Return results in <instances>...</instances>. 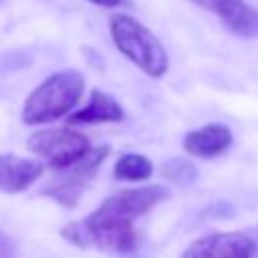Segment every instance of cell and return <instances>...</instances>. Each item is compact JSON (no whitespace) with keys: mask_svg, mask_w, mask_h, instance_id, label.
<instances>
[{"mask_svg":"<svg viewBox=\"0 0 258 258\" xmlns=\"http://www.w3.org/2000/svg\"><path fill=\"white\" fill-rule=\"evenodd\" d=\"M42 161L20 157L14 153L0 155V191L2 194H20L28 189L42 175Z\"/></svg>","mask_w":258,"mask_h":258,"instance_id":"8","label":"cell"},{"mask_svg":"<svg viewBox=\"0 0 258 258\" xmlns=\"http://www.w3.org/2000/svg\"><path fill=\"white\" fill-rule=\"evenodd\" d=\"M167 198H169V189L159 183L125 187L105 198L85 218L93 224H105V226H135V220L139 216L147 214Z\"/></svg>","mask_w":258,"mask_h":258,"instance_id":"3","label":"cell"},{"mask_svg":"<svg viewBox=\"0 0 258 258\" xmlns=\"http://www.w3.org/2000/svg\"><path fill=\"white\" fill-rule=\"evenodd\" d=\"M256 240L246 232H212L194 240L181 258H256Z\"/></svg>","mask_w":258,"mask_h":258,"instance_id":"6","label":"cell"},{"mask_svg":"<svg viewBox=\"0 0 258 258\" xmlns=\"http://www.w3.org/2000/svg\"><path fill=\"white\" fill-rule=\"evenodd\" d=\"M191 4L216 14L224 26L244 38L258 36V10L246 0H189Z\"/></svg>","mask_w":258,"mask_h":258,"instance_id":"7","label":"cell"},{"mask_svg":"<svg viewBox=\"0 0 258 258\" xmlns=\"http://www.w3.org/2000/svg\"><path fill=\"white\" fill-rule=\"evenodd\" d=\"M232 131L222 123H208L183 137V151L194 157H216L232 145Z\"/></svg>","mask_w":258,"mask_h":258,"instance_id":"9","label":"cell"},{"mask_svg":"<svg viewBox=\"0 0 258 258\" xmlns=\"http://www.w3.org/2000/svg\"><path fill=\"white\" fill-rule=\"evenodd\" d=\"M0 258H16V244L4 230H0Z\"/></svg>","mask_w":258,"mask_h":258,"instance_id":"13","label":"cell"},{"mask_svg":"<svg viewBox=\"0 0 258 258\" xmlns=\"http://www.w3.org/2000/svg\"><path fill=\"white\" fill-rule=\"evenodd\" d=\"M109 32L117 50L137 64L147 77L159 79L169 69V58L159 38L137 18L125 12H115L109 18Z\"/></svg>","mask_w":258,"mask_h":258,"instance_id":"2","label":"cell"},{"mask_svg":"<svg viewBox=\"0 0 258 258\" xmlns=\"http://www.w3.org/2000/svg\"><path fill=\"white\" fill-rule=\"evenodd\" d=\"M113 175L123 181H145L153 175V163L141 153H125L117 159Z\"/></svg>","mask_w":258,"mask_h":258,"instance_id":"11","label":"cell"},{"mask_svg":"<svg viewBox=\"0 0 258 258\" xmlns=\"http://www.w3.org/2000/svg\"><path fill=\"white\" fill-rule=\"evenodd\" d=\"M111 147L109 145H99V147H91L89 153L79 159L77 163L60 169L44 187H42V196L54 200L56 204L64 206V208H75L79 198L83 196L87 183L97 175L101 163L107 159Z\"/></svg>","mask_w":258,"mask_h":258,"instance_id":"5","label":"cell"},{"mask_svg":"<svg viewBox=\"0 0 258 258\" xmlns=\"http://www.w3.org/2000/svg\"><path fill=\"white\" fill-rule=\"evenodd\" d=\"M85 79L79 71L64 69L46 77L24 99L20 119L26 125H42L69 115L81 101Z\"/></svg>","mask_w":258,"mask_h":258,"instance_id":"1","label":"cell"},{"mask_svg":"<svg viewBox=\"0 0 258 258\" xmlns=\"http://www.w3.org/2000/svg\"><path fill=\"white\" fill-rule=\"evenodd\" d=\"M159 173L169 183H175V185H191L198 177L196 165L185 157H171L163 161V165L159 167Z\"/></svg>","mask_w":258,"mask_h":258,"instance_id":"12","label":"cell"},{"mask_svg":"<svg viewBox=\"0 0 258 258\" xmlns=\"http://www.w3.org/2000/svg\"><path fill=\"white\" fill-rule=\"evenodd\" d=\"M123 107L107 93L93 89L85 107L69 115L71 125H95V123H117L123 121Z\"/></svg>","mask_w":258,"mask_h":258,"instance_id":"10","label":"cell"},{"mask_svg":"<svg viewBox=\"0 0 258 258\" xmlns=\"http://www.w3.org/2000/svg\"><path fill=\"white\" fill-rule=\"evenodd\" d=\"M26 147L48 167L60 171L83 159L91 149V141L85 133L73 127H48L34 131L28 137Z\"/></svg>","mask_w":258,"mask_h":258,"instance_id":"4","label":"cell"},{"mask_svg":"<svg viewBox=\"0 0 258 258\" xmlns=\"http://www.w3.org/2000/svg\"><path fill=\"white\" fill-rule=\"evenodd\" d=\"M91 4H97V6H103V8H117L121 4H125L127 0H89Z\"/></svg>","mask_w":258,"mask_h":258,"instance_id":"14","label":"cell"}]
</instances>
